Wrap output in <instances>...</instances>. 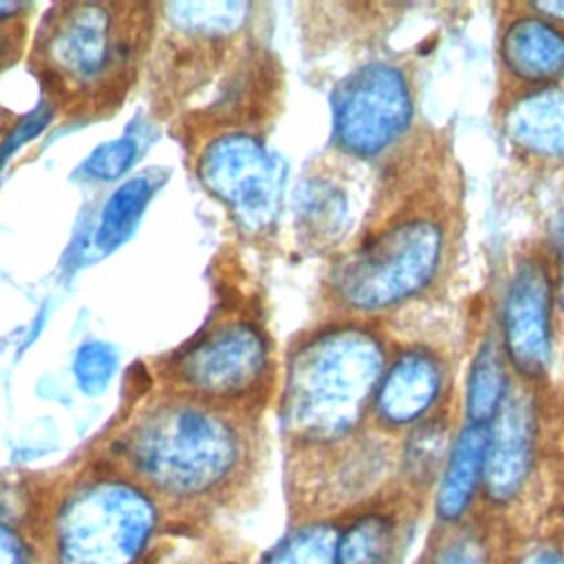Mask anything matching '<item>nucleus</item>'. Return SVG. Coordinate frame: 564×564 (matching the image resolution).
Returning <instances> with one entry per match:
<instances>
[{
    "label": "nucleus",
    "mask_w": 564,
    "mask_h": 564,
    "mask_svg": "<svg viewBox=\"0 0 564 564\" xmlns=\"http://www.w3.org/2000/svg\"><path fill=\"white\" fill-rule=\"evenodd\" d=\"M48 117H51V112H33L29 119H24V121L18 126V130L4 141V145H2V150H0V165L7 161L9 154L15 152V148H20L22 143H26L31 137H37L40 130L46 126Z\"/></svg>",
    "instance_id": "obj_23"
},
{
    "label": "nucleus",
    "mask_w": 564,
    "mask_h": 564,
    "mask_svg": "<svg viewBox=\"0 0 564 564\" xmlns=\"http://www.w3.org/2000/svg\"><path fill=\"white\" fill-rule=\"evenodd\" d=\"M0 564H31L24 544L4 524H0Z\"/></svg>",
    "instance_id": "obj_24"
},
{
    "label": "nucleus",
    "mask_w": 564,
    "mask_h": 564,
    "mask_svg": "<svg viewBox=\"0 0 564 564\" xmlns=\"http://www.w3.org/2000/svg\"><path fill=\"white\" fill-rule=\"evenodd\" d=\"M200 185L249 234L267 231L282 203V167L267 143L247 128L214 134L198 152Z\"/></svg>",
    "instance_id": "obj_7"
},
{
    "label": "nucleus",
    "mask_w": 564,
    "mask_h": 564,
    "mask_svg": "<svg viewBox=\"0 0 564 564\" xmlns=\"http://www.w3.org/2000/svg\"><path fill=\"white\" fill-rule=\"evenodd\" d=\"M447 247V220L441 212L425 205L397 212L333 264L328 295L350 315L399 308L436 282Z\"/></svg>",
    "instance_id": "obj_3"
},
{
    "label": "nucleus",
    "mask_w": 564,
    "mask_h": 564,
    "mask_svg": "<svg viewBox=\"0 0 564 564\" xmlns=\"http://www.w3.org/2000/svg\"><path fill=\"white\" fill-rule=\"evenodd\" d=\"M555 295L560 297V304H562V308H564V220H562V245H560V269H557Z\"/></svg>",
    "instance_id": "obj_28"
},
{
    "label": "nucleus",
    "mask_w": 564,
    "mask_h": 564,
    "mask_svg": "<svg viewBox=\"0 0 564 564\" xmlns=\"http://www.w3.org/2000/svg\"><path fill=\"white\" fill-rule=\"evenodd\" d=\"M524 564H564V560L553 553H540V555H533L531 560H527Z\"/></svg>",
    "instance_id": "obj_29"
},
{
    "label": "nucleus",
    "mask_w": 564,
    "mask_h": 564,
    "mask_svg": "<svg viewBox=\"0 0 564 564\" xmlns=\"http://www.w3.org/2000/svg\"><path fill=\"white\" fill-rule=\"evenodd\" d=\"M392 546V522L383 516H368L355 522L339 542H335L333 564H388Z\"/></svg>",
    "instance_id": "obj_19"
},
{
    "label": "nucleus",
    "mask_w": 564,
    "mask_h": 564,
    "mask_svg": "<svg viewBox=\"0 0 564 564\" xmlns=\"http://www.w3.org/2000/svg\"><path fill=\"white\" fill-rule=\"evenodd\" d=\"M15 11H20V4H0V62L9 55L11 35H9L7 22L13 18Z\"/></svg>",
    "instance_id": "obj_26"
},
{
    "label": "nucleus",
    "mask_w": 564,
    "mask_h": 564,
    "mask_svg": "<svg viewBox=\"0 0 564 564\" xmlns=\"http://www.w3.org/2000/svg\"><path fill=\"white\" fill-rule=\"evenodd\" d=\"M152 183L145 176H134L121 183L110 198L104 203L97 231H95V245L99 251H110L119 247L137 227L141 220L150 198H152Z\"/></svg>",
    "instance_id": "obj_17"
},
{
    "label": "nucleus",
    "mask_w": 564,
    "mask_h": 564,
    "mask_svg": "<svg viewBox=\"0 0 564 564\" xmlns=\"http://www.w3.org/2000/svg\"><path fill=\"white\" fill-rule=\"evenodd\" d=\"M117 368V352L110 344L84 341L73 359V375L86 394H99L110 383Z\"/></svg>",
    "instance_id": "obj_20"
},
{
    "label": "nucleus",
    "mask_w": 564,
    "mask_h": 564,
    "mask_svg": "<svg viewBox=\"0 0 564 564\" xmlns=\"http://www.w3.org/2000/svg\"><path fill=\"white\" fill-rule=\"evenodd\" d=\"M123 460L154 489L200 496L238 467L242 441L212 403L178 397L148 408L121 441Z\"/></svg>",
    "instance_id": "obj_4"
},
{
    "label": "nucleus",
    "mask_w": 564,
    "mask_h": 564,
    "mask_svg": "<svg viewBox=\"0 0 564 564\" xmlns=\"http://www.w3.org/2000/svg\"><path fill=\"white\" fill-rule=\"evenodd\" d=\"M381 337L359 322L328 324L289 352L282 416L291 434L335 441L370 408L386 368Z\"/></svg>",
    "instance_id": "obj_2"
},
{
    "label": "nucleus",
    "mask_w": 564,
    "mask_h": 564,
    "mask_svg": "<svg viewBox=\"0 0 564 564\" xmlns=\"http://www.w3.org/2000/svg\"><path fill=\"white\" fill-rule=\"evenodd\" d=\"M154 24L145 4H55L33 40V73L51 104L66 115H104L126 99L150 51Z\"/></svg>",
    "instance_id": "obj_1"
},
{
    "label": "nucleus",
    "mask_w": 564,
    "mask_h": 564,
    "mask_svg": "<svg viewBox=\"0 0 564 564\" xmlns=\"http://www.w3.org/2000/svg\"><path fill=\"white\" fill-rule=\"evenodd\" d=\"M533 405L520 392L507 394L500 412L489 423V441L482 469V487L491 500H511L531 467Z\"/></svg>",
    "instance_id": "obj_11"
},
{
    "label": "nucleus",
    "mask_w": 564,
    "mask_h": 564,
    "mask_svg": "<svg viewBox=\"0 0 564 564\" xmlns=\"http://www.w3.org/2000/svg\"><path fill=\"white\" fill-rule=\"evenodd\" d=\"M520 7L564 29V0H533V2H524Z\"/></svg>",
    "instance_id": "obj_25"
},
{
    "label": "nucleus",
    "mask_w": 564,
    "mask_h": 564,
    "mask_svg": "<svg viewBox=\"0 0 564 564\" xmlns=\"http://www.w3.org/2000/svg\"><path fill=\"white\" fill-rule=\"evenodd\" d=\"M355 218L352 192L348 178L335 170L306 174L295 187L293 220L300 242L306 249L335 247Z\"/></svg>",
    "instance_id": "obj_13"
},
{
    "label": "nucleus",
    "mask_w": 564,
    "mask_h": 564,
    "mask_svg": "<svg viewBox=\"0 0 564 564\" xmlns=\"http://www.w3.org/2000/svg\"><path fill=\"white\" fill-rule=\"evenodd\" d=\"M445 381L447 366L441 355L423 346L403 348L386 361L370 408L381 425H416L443 397Z\"/></svg>",
    "instance_id": "obj_10"
},
{
    "label": "nucleus",
    "mask_w": 564,
    "mask_h": 564,
    "mask_svg": "<svg viewBox=\"0 0 564 564\" xmlns=\"http://www.w3.org/2000/svg\"><path fill=\"white\" fill-rule=\"evenodd\" d=\"M553 304L555 282L546 260L524 256L507 282L500 348L507 364L529 381L544 377L551 364Z\"/></svg>",
    "instance_id": "obj_9"
},
{
    "label": "nucleus",
    "mask_w": 564,
    "mask_h": 564,
    "mask_svg": "<svg viewBox=\"0 0 564 564\" xmlns=\"http://www.w3.org/2000/svg\"><path fill=\"white\" fill-rule=\"evenodd\" d=\"M335 542L324 529H306L297 533L267 564H333Z\"/></svg>",
    "instance_id": "obj_21"
},
{
    "label": "nucleus",
    "mask_w": 564,
    "mask_h": 564,
    "mask_svg": "<svg viewBox=\"0 0 564 564\" xmlns=\"http://www.w3.org/2000/svg\"><path fill=\"white\" fill-rule=\"evenodd\" d=\"M449 454V430L443 419H423L416 423L408 436L403 449V469L405 476L425 485L434 480L445 465Z\"/></svg>",
    "instance_id": "obj_18"
},
{
    "label": "nucleus",
    "mask_w": 564,
    "mask_h": 564,
    "mask_svg": "<svg viewBox=\"0 0 564 564\" xmlns=\"http://www.w3.org/2000/svg\"><path fill=\"white\" fill-rule=\"evenodd\" d=\"M509 394L507 381V359L491 337L482 339L476 350L465 388V414L469 425H489L500 412Z\"/></svg>",
    "instance_id": "obj_16"
},
{
    "label": "nucleus",
    "mask_w": 564,
    "mask_h": 564,
    "mask_svg": "<svg viewBox=\"0 0 564 564\" xmlns=\"http://www.w3.org/2000/svg\"><path fill=\"white\" fill-rule=\"evenodd\" d=\"M165 370L192 399L234 401L251 394L271 370L269 341L249 319H223L176 350Z\"/></svg>",
    "instance_id": "obj_8"
},
{
    "label": "nucleus",
    "mask_w": 564,
    "mask_h": 564,
    "mask_svg": "<svg viewBox=\"0 0 564 564\" xmlns=\"http://www.w3.org/2000/svg\"><path fill=\"white\" fill-rule=\"evenodd\" d=\"M154 520V505L139 487L115 478L86 482L59 511V560L62 564H132Z\"/></svg>",
    "instance_id": "obj_5"
},
{
    "label": "nucleus",
    "mask_w": 564,
    "mask_h": 564,
    "mask_svg": "<svg viewBox=\"0 0 564 564\" xmlns=\"http://www.w3.org/2000/svg\"><path fill=\"white\" fill-rule=\"evenodd\" d=\"M489 425H465L454 438L441 471L436 511L443 520H458L482 482Z\"/></svg>",
    "instance_id": "obj_15"
},
{
    "label": "nucleus",
    "mask_w": 564,
    "mask_h": 564,
    "mask_svg": "<svg viewBox=\"0 0 564 564\" xmlns=\"http://www.w3.org/2000/svg\"><path fill=\"white\" fill-rule=\"evenodd\" d=\"M505 73L533 90L564 84V29L522 9L500 33Z\"/></svg>",
    "instance_id": "obj_12"
},
{
    "label": "nucleus",
    "mask_w": 564,
    "mask_h": 564,
    "mask_svg": "<svg viewBox=\"0 0 564 564\" xmlns=\"http://www.w3.org/2000/svg\"><path fill=\"white\" fill-rule=\"evenodd\" d=\"M436 564H480V562L465 549H452V551H445Z\"/></svg>",
    "instance_id": "obj_27"
},
{
    "label": "nucleus",
    "mask_w": 564,
    "mask_h": 564,
    "mask_svg": "<svg viewBox=\"0 0 564 564\" xmlns=\"http://www.w3.org/2000/svg\"><path fill=\"white\" fill-rule=\"evenodd\" d=\"M333 145L350 159L388 154L410 130L414 97L405 70L392 62H368L333 90Z\"/></svg>",
    "instance_id": "obj_6"
},
{
    "label": "nucleus",
    "mask_w": 564,
    "mask_h": 564,
    "mask_svg": "<svg viewBox=\"0 0 564 564\" xmlns=\"http://www.w3.org/2000/svg\"><path fill=\"white\" fill-rule=\"evenodd\" d=\"M509 139L540 159L564 156V86L524 93L505 117Z\"/></svg>",
    "instance_id": "obj_14"
},
{
    "label": "nucleus",
    "mask_w": 564,
    "mask_h": 564,
    "mask_svg": "<svg viewBox=\"0 0 564 564\" xmlns=\"http://www.w3.org/2000/svg\"><path fill=\"white\" fill-rule=\"evenodd\" d=\"M137 156V143L132 139H117L99 145L82 165L93 181H115L123 176Z\"/></svg>",
    "instance_id": "obj_22"
}]
</instances>
